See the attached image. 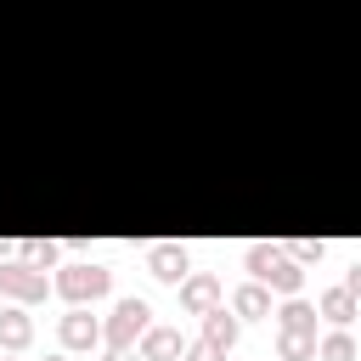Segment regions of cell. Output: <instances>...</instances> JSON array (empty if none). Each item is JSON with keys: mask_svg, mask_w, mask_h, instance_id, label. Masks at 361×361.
Returning <instances> with one entry per match:
<instances>
[{"mask_svg": "<svg viewBox=\"0 0 361 361\" xmlns=\"http://www.w3.org/2000/svg\"><path fill=\"white\" fill-rule=\"evenodd\" d=\"M107 361H147V355H141L135 344H124V350H107Z\"/></svg>", "mask_w": 361, "mask_h": 361, "instance_id": "21", "label": "cell"}, {"mask_svg": "<svg viewBox=\"0 0 361 361\" xmlns=\"http://www.w3.org/2000/svg\"><path fill=\"white\" fill-rule=\"evenodd\" d=\"M288 254H293L299 265H316L327 248H322V237H293V243H288Z\"/></svg>", "mask_w": 361, "mask_h": 361, "instance_id": "18", "label": "cell"}, {"mask_svg": "<svg viewBox=\"0 0 361 361\" xmlns=\"http://www.w3.org/2000/svg\"><path fill=\"white\" fill-rule=\"evenodd\" d=\"M147 327H152V305L130 293V299H118V305H113V316L102 322V338H107V350H124V344H135Z\"/></svg>", "mask_w": 361, "mask_h": 361, "instance_id": "2", "label": "cell"}, {"mask_svg": "<svg viewBox=\"0 0 361 361\" xmlns=\"http://www.w3.org/2000/svg\"><path fill=\"white\" fill-rule=\"evenodd\" d=\"M316 310H322L333 327H350V322H355V310H361V299L338 282V288H322V293H316Z\"/></svg>", "mask_w": 361, "mask_h": 361, "instance_id": "7", "label": "cell"}, {"mask_svg": "<svg viewBox=\"0 0 361 361\" xmlns=\"http://www.w3.org/2000/svg\"><path fill=\"white\" fill-rule=\"evenodd\" d=\"M51 288H56V282H45L39 265H28V259H0V293H6V299H17V305H39Z\"/></svg>", "mask_w": 361, "mask_h": 361, "instance_id": "3", "label": "cell"}, {"mask_svg": "<svg viewBox=\"0 0 361 361\" xmlns=\"http://www.w3.org/2000/svg\"><path fill=\"white\" fill-rule=\"evenodd\" d=\"M107 288H113V271H107V265L79 259V265H62V271H56V293H62L68 305H90V299H102Z\"/></svg>", "mask_w": 361, "mask_h": 361, "instance_id": "1", "label": "cell"}, {"mask_svg": "<svg viewBox=\"0 0 361 361\" xmlns=\"http://www.w3.org/2000/svg\"><path fill=\"white\" fill-rule=\"evenodd\" d=\"M344 288H350V293H355V299H361V259H355V265H350V271H344Z\"/></svg>", "mask_w": 361, "mask_h": 361, "instance_id": "20", "label": "cell"}, {"mask_svg": "<svg viewBox=\"0 0 361 361\" xmlns=\"http://www.w3.org/2000/svg\"><path fill=\"white\" fill-rule=\"evenodd\" d=\"M147 271L158 282H186L192 276V254L180 243H158V248H147Z\"/></svg>", "mask_w": 361, "mask_h": 361, "instance_id": "5", "label": "cell"}, {"mask_svg": "<svg viewBox=\"0 0 361 361\" xmlns=\"http://www.w3.org/2000/svg\"><path fill=\"white\" fill-rule=\"evenodd\" d=\"M231 310L237 316H271V288L254 276V282H243L237 293H231Z\"/></svg>", "mask_w": 361, "mask_h": 361, "instance_id": "12", "label": "cell"}, {"mask_svg": "<svg viewBox=\"0 0 361 361\" xmlns=\"http://www.w3.org/2000/svg\"><path fill=\"white\" fill-rule=\"evenodd\" d=\"M276 355L282 361H310L316 355V333H276Z\"/></svg>", "mask_w": 361, "mask_h": 361, "instance_id": "16", "label": "cell"}, {"mask_svg": "<svg viewBox=\"0 0 361 361\" xmlns=\"http://www.w3.org/2000/svg\"><path fill=\"white\" fill-rule=\"evenodd\" d=\"M28 344H34V316L23 305L0 310V350H28Z\"/></svg>", "mask_w": 361, "mask_h": 361, "instance_id": "10", "label": "cell"}, {"mask_svg": "<svg viewBox=\"0 0 361 361\" xmlns=\"http://www.w3.org/2000/svg\"><path fill=\"white\" fill-rule=\"evenodd\" d=\"M265 288H276V293H299V288H305V265L282 248V254H276V265L265 271Z\"/></svg>", "mask_w": 361, "mask_h": 361, "instance_id": "11", "label": "cell"}, {"mask_svg": "<svg viewBox=\"0 0 361 361\" xmlns=\"http://www.w3.org/2000/svg\"><path fill=\"white\" fill-rule=\"evenodd\" d=\"M141 355H147V361H180V355H186V338H180L175 327H147V333H141Z\"/></svg>", "mask_w": 361, "mask_h": 361, "instance_id": "9", "label": "cell"}, {"mask_svg": "<svg viewBox=\"0 0 361 361\" xmlns=\"http://www.w3.org/2000/svg\"><path fill=\"white\" fill-rule=\"evenodd\" d=\"M180 305H186L192 316H209V310L220 305V276H209V271H192V276L180 282Z\"/></svg>", "mask_w": 361, "mask_h": 361, "instance_id": "6", "label": "cell"}, {"mask_svg": "<svg viewBox=\"0 0 361 361\" xmlns=\"http://www.w3.org/2000/svg\"><path fill=\"white\" fill-rule=\"evenodd\" d=\"M17 254H23L28 265H39V271H45V265H56L62 243H51V237H23V243H17Z\"/></svg>", "mask_w": 361, "mask_h": 361, "instance_id": "15", "label": "cell"}, {"mask_svg": "<svg viewBox=\"0 0 361 361\" xmlns=\"http://www.w3.org/2000/svg\"><path fill=\"white\" fill-rule=\"evenodd\" d=\"M180 361H226V350H220V344H209V338H192Z\"/></svg>", "mask_w": 361, "mask_h": 361, "instance_id": "19", "label": "cell"}, {"mask_svg": "<svg viewBox=\"0 0 361 361\" xmlns=\"http://www.w3.org/2000/svg\"><path fill=\"white\" fill-rule=\"evenodd\" d=\"M0 361H23V355H17V350H11V355H0Z\"/></svg>", "mask_w": 361, "mask_h": 361, "instance_id": "22", "label": "cell"}, {"mask_svg": "<svg viewBox=\"0 0 361 361\" xmlns=\"http://www.w3.org/2000/svg\"><path fill=\"white\" fill-rule=\"evenodd\" d=\"M203 338H209V344H220V350H231V344H237V310L214 305V310L203 316Z\"/></svg>", "mask_w": 361, "mask_h": 361, "instance_id": "13", "label": "cell"}, {"mask_svg": "<svg viewBox=\"0 0 361 361\" xmlns=\"http://www.w3.org/2000/svg\"><path fill=\"white\" fill-rule=\"evenodd\" d=\"M56 338H62V350H96V344H102V322H96L85 305H73V310L56 322Z\"/></svg>", "mask_w": 361, "mask_h": 361, "instance_id": "4", "label": "cell"}, {"mask_svg": "<svg viewBox=\"0 0 361 361\" xmlns=\"http://www.w3.org/2000/svg\"><path fill=\"white\" fill-rule=\"evenodd\" d=\"M276 254H282L276 243H248V254H243V265H248V271H254V276L265 282V271L276 265Z\"/></svg>", "mask_w": 361, "mask_h": 361, "instance_id": "17", "label": "cell"}, {"mask_svg": "<svg viewBox=\"0 0 361 361\" xmlns=\"http://www.w3.org/2000/svg\"><path fill=\"white\" fill-rule=\"evenodd\" d=\"M271 316H276V333H316V316H322V310H316L310 299L288 293V305H282V310H271Z\"/></svg>", "mask_w": 361, "mask_h": 361, "instance_id": "8", "label": "cell"}, {"mask_svg": "<svg viewBox=\"0 0 361 361\" xmlns=\"http://www.w3.org/2000/svg\"><path fill=\"white\" fill-rule=\"evenodd\" d=\"M45 361H68V355H45Z\"/></svg>", "mask_w": 361, "mask_h": 361, "instance_id": "23", "label": "cell"}, {"mask_svg": "<svg viewBox=\"0 0 361 361\" xmlns=\"http://www.w3.org/2000/svg\"><path fill=\"white\" fill-rule=\"evenodd\" d=\"M0 259H6V243H0Z\"/></svg>", "mask_w": 361, "mask_h": 361, "instance_id": "24", "label": "cell"}, {"mask_svg": "<svg viewBox=\"0 0 361 361\" xmlns=\"http://www.w3.org/2000/svg\"><path fill=\"white\" fill-rule=\"evenodd\" d=\"M316 361H355V333L350 327H333L316 338Z\"/></svg>", "mask_w": 361, "mask_h": 361, "instance_id": "14", "label": "cell"}]
</instances>
